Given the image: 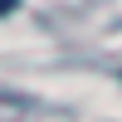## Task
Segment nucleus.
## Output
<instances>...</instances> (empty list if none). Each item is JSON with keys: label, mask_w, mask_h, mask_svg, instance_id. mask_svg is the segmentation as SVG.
I'll return each instance as SVG.
<instances>
[{"label": "nucleus", "mask_w": 122, "mask_h": 122, "mask_svg": "<svg viewBox=\"0 0 122 122\" xmlns=\"http://www.w3.org/2000/svg\"><path fill=\"white\" fill-rule=\"evenodd\" d=\"M10 5H15V0H0V10H10Z\"/></svg>", "instance_id": "f257e3e1"}]
</instances>
